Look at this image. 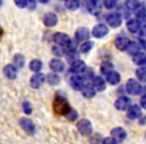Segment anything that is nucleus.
I'll use <instances>...</instances> for the list:
<instances>
[{
	"mask_svg": "<svg viewBox=\"0 0 146 144\" xmlns=\"http://www.w3.org/2000/svg\"><path fill=\"white\" fill-rule=\"evenodd\" d=\"M71 110L68 101L65 98L57 95L53 101V111L57 115H66Z\"/></svg>",
	"mask_w": 146,
	"mask_h": 144,
	"instance_id": "f257e3e1",
	"label": "nucleus"
},
{
	"mask_svg": "<svg viewBox=\"0 0 146 144\" xmlns=\"http://www.w3.org/2000/svg\"><path fill=\"white\" fill-rule=\"evenodd\" d=\"M77 130L81 135L90 136L92 134L93 128H92L91 122H90L88 119L83 118V119L79 120V121L77 122Z\"/></svg>",
	"mask_w": 146,
	"mask_h": 144,
	"instance_id": "f03ea898",
	"label": "nucleus"
},
{
	"mask_svg": "<svg viewBox=\"0 0 146 144\" xmlns=\"http://www.w3.org/2000/svg\"><path fill=\"white\" fill-rule=\"evenodd\" d=\"M126 91L131 95H138L142 91V85L139 81L133 79V78H130L126 83Z\"/></svg>",
	"mask_w": 146,
	"mask_h": 144,
	"instance_id": "7ed1b4c3",
	"label": "nucleus"
},
{
	"mask_svg": "<svg viewBox=\"0 0 146 144\" xmlns=\"http://www.w3.org/2000/svg\"><path fill=\"white\" fill-rule=\"evenodd\" d=\"M106 22L112 28H118V27L121 26L122 24V18L121 15L117 12L114 13H109V14L106 16Z\"/></svg>",
	"mask_w": 146,
	"mask_h": 144,
	"instance_id": "20e7f679",
	"label": "nucleus"
},
{
	"mask_svg": "<svg viewBox=\"0 0 146 144\" xmlns=\"http://www.w3.org/2000/svg\"><path fill=\"white\" fill-rule=\"evenodd\" d=\"M108 32H109V29L103 23H99V24L95 25L91 31L92 35L95 38H103L104 36L108 34Z\"/></svg>",
	"mask_w": 146,
	"mask_h": 144,
	"instance_id": "39448f33",
	"label": "nucleus"
},
{
	"mask_svg": "<svg viewBox=\"0 0 146 144\" xmlns=\"http://www.w3.org/2000/svg\"><path fill=\"white\" fill-rule=\"evenodd\" d=\"M85 84V78L79 74H75L70 77V85L74 90H81Z\"/></svg>",
	"mask_w": 146,
	"mask_h": 144,
	"instance_id": "423d86ee",
	"label": "nucleus"
},
{
	"mask_svg": "<svg viewBox=\"0 0 146 144\" xmlns=\"http://www.w3.org/2000/svg\"><path fill=\"white\" fill-rule=\"evenodd\" d=\"M45 82V75L40 72H37L36 74L32 76L30 78V86L34 89H38L43 85V83Z\"/></svg>",
	"mask_w": 146,
	"mask_h": 144,
	"instance_id": "0eeeda50",
	"label": "nucleus"
},
{
	"mask_svg": "<svg viewBox=\"0 0 146 144\" xmlns=\"http://www.w3.org/2000/svg\"><path fill=\"white\" fill-rule=\"evenodd\" d=\"M130 104H131V100L129 98L126 97V96H121V97L116 99L114 106H115L116 109L123 111V110H126L130 107Z\"/></svg>",
	"mask_w": 146,
	"mask_h": 144,
	"instance_id": "6e6552de",
	"label": "nucleus"
},
{
	"mask_svg": "<svg viewBox=\"0 0 146 144\" xmlns=\"http://www.w3.org/2000/svg\"><path fill=\"white\" fill-rule=\"evenodd\" d=\"M52 38H53V41H54L57 45L63 46L64 48H65V46L67 45V43L69 42V40H70V38H69L68 35L65 34V33H63V32L54 33V35H53Z\"/></svg>",
	"mask_w": 146,
	"mask_h": 144,
	"instance_id": "1a4fd4ad",
	"label": "nucleus"
},
{
	"mask_svg": "<svg viewBox=\"0 0 146 144\" xmlns=\"http://www.w3.org/2000/svg\"><path fill=\"white\" fill-rule=\"evenodd\" d=\"M111 134V137L113 138L114 140H116L117 142H122L125 140L126 136H127V133L126 131L123 129L122 127H116L113 128L110 132Z\"/></svg>",
	"mask_w": 146,
	"mask_h": 144,
	"instance_id": "9d476101",
	"label": "nucleus"
},
{
	"mask_svg": "<svg viewBox=\"0 0 146 144\" xmlns=\"http://www.w3.org/2000/svg\"><path fill=\"white\" fill-rule=\"evenodd\" d=\"M58 22L57 15L53 12H48L43 16V24L46 27H54Z\"/></svg>",
	"mask_w": 146,
	"mask_h": 144,
	"instance_id": "9b49d317",
	"label": "nucleus"
},
{
	"mask_svg": "<svg viewBox=\"0 0 146 144\" xmlns=\"http://www.w3.org/2000/svg\"><path fill=\"white\" fill-rule=\"evenodd\" d=\"M86 69V64L84 61L82 60H75L71 62L70 65V72L75 74H79L81 72H83Z\"/></svg>",
	"mask_w": 146,
	"mask_h": 144,
	"instance_id": "f8f14e48",
	"label": "nucleus"
},
{
	"mask_svg": "<svg viewBox=\"0 0 146 144\" xmlns=\"http://www.w3.org/2000/svg\"><path fill=\"white\" fill-rule=\"evenodd\" d=\"M126 27L129 30V32L133 33V34L134 33H137L140 30V28H141V21L138 18H132L127 21Z\"/></svg>",
	"mask_w": 146,
	"mask_h": 144,
	"instance_id": "ddd939ff",
	"label": "nucleus"
},
{
	"mask_svg": "<svg viewBox=\"0 0 146 144\" xmlns=\"http://www.w3.org/2000/svg\"><path fill=\"white\" fill-rule=\"evenodd\" d=\"M89 37H90V31L86 27H79L75 31V38L77 41L88 40Z\"/></svg>",
	"mask_w": 146,
	"mask_h": 144,
	"instance_id": "4468645a",
	"label": "nucleus"
},
{
	"mask_svg": "<svg viewBox=\"0 0 146 144\" xmlns=\"http://www.w3.org/2000/svg\"><path fill=\"white\" fill-rule=\"evenodd\" d=\"M19 123H20L21 127H22L27 133H29V134L34 133V130H35L34 124H33V122L31 121L29 118H21Z\"/></svg>",
	"mask_w": 146,
	"mask_h": 144,
	"instance_id": "2eb2a0df",
	"label": "nucleus"
},
{
	"mask_svg": "<svg viewBox=\"0 0 146 144\" xmlns=\"http://www.w3.org/2000/svg\"><path fill=\"white\" fill-rule=\"evenodd\" d=\"M92 85L95 88V90L99 92H102L106 89V83L105 80L101 77V76H95L92 79Z\"/></svg>",
	"mask_w": 146,
	"mask_h": 144,
	"instance_id": "dca6fc26",
	"label": "nucleus"
},
{
	"mask_svg": "<svg viewBox=\"0 0 146 144\" xmlns=\"http://www.w3.org/2000/svg\"><path fill=\"white\" fill-rule=\"evenodd\" d=\"M49 66H50V69L53 71V72H62L64 70V62L60 59L54 58L50 61L49 63Z\"/></svg>",
	"mask_w": 146,
	"mask_h": 144,
	"instance_id": "f3484780",
	"label": "nucleus"
},
{
	"mask_svg": "<svg viewBox=\"0 0 146 144\" xmlns=\"http://www.w3.org/2000/svg\"><path fill=\"white\" fill-rule=\"evenodd\" d=\"M3 72H4V75L10 80H14L17 76L16 66H14V65H12V64L6 65V66L4 67V69H3Z\"/></svg>",
	"mask_w": 146,
	"mask_h": 144,
	"instance_id": "a211bd4d",
	"label": "nucleus"
},
{
	"mask_svg": "<svg viewBox=\"0 0 146 144\" xmlns=\"http://www.w3.org/2000/svg\"><path fill=\"white\" fill-rule=\"evenodd\" d=\"M129 43H130L129 39L126 38V37H124V36L117 37V38L115 39V41H114V45H115V47L118 49V50H121V51L126 50V48H127V46H128Z\"/></svg>",
	"mask_w": 146,
	"mask_h": 144,
	"instance_id": "6ab92c4d",
	"label": "nucleus"
},
{
	"mask_svg": "<svg viewBox=\"0 0 146 144\" xmlns=\"http://www.w3.org/2000/svg\"><path fill=\"white\" fill-rule=\"evenodd\" d=\"M142 111H141V108L139 107L138 105H132L128 108V111H127V117L130 118V119L134 120V119H137L141 116Z\"/></svg>",
	"mask_w": 146,
	"mask_h": 144,
	"instance_id": "aec40b11",
	"label": "nucleus"
},
{
	"mask_svg": "<svg viewBox=\"0 0 146 144\" xmlns=\"http://www.w3.org/2000/svg\"><path fill=\"white\" fill-rule=\"evenodd\" d=\"M120 79H121L120 74L118 72H116V71L112 70L111 72L106 74V81L109 84H111V85H117L120 82Z\"/></svg>",
	"mask_w": 146,
	"mask_h": 144,
	"instance_id": "412c9836",
	"label": "nucleus"
},
{
	"mask_svg": "<svg viewBox=\"0 0 146 144\" xmlns=\"http://www.w3.org/2000/svg\"><path fill=\"white\" fill-rule=\"evenodd\" d=\"M81 92L85 98H92L95 95L96 90L93 87V85H91V84H84V86L81 89Z\"/></svg>",
	"mask_w": 146,
	"mask_h": 144,
	"instance_id": "4be33fe9",
	"label": "nucleus"
},
{
	"mask_svg": "<svg viewBox=\"0 0 146 144\" xmlns=\"http://www.w3.org/2000/svg\"><path fill=\"white\" fill-rule=\"evenodd\" d=\"M136 18H145L146 17V6L143 3L139 2L135 9L133 10Z\"/></svg>",
	"mask_w": 146,
	"mask_h": 144,
	"instance_id": "5701e85b",
	"label": "nucleus"
},
{
	"mask_svg": "<svg viewBox=\"0 0 146 144\" xmlns=\"http://www.w3.org/2000/svg\"><path fill=\"white\" fill-rule=\"evenodd\" d=\"M133 62L136 65H145L146 64V53L138 52L135 55H133Z\"/></svg>",
	"mask_w": 146,
	"mask_h": 144,
	"instance_id": "b1692460",
	"label": "nucleus"
},
{
	"mask_svg": "<svg viewBox=\"0 0 146 144\" xmlns=\"http://www.w3.org/2000/svg\"><path fill=\"white\" fill-rule=\"evenodd\" d=\"M126 51H127L128 54L133 56V55H135L136 53H138L140 51V45L137 44L136 42H131V41H130L127 48H126Z\"/></svg>",
	"mask_w": 146,
	"mask_h": 144,
	"instance_id": "393cba45",
	"label": "nucleus"
},
{
	"mask_svg": "<svg viewBox=\"0 0 146 144\" xmlns=\"http://www.w3.org/2000/svg\"><path fill=\"white\" fill-rule=\"evenodd\" d=\"M79 5H80L79 0H66L65 1V6L70 11L77 10L79 8Z\"/></svg>",
	"mask_w": 146,
	"mask_h": 144,
	"instance_id": "a878e982",
	"label": "nucleus"
},
{
	"mask_svg": "<svg viewBox=\"0 0 146 144\" xmlns=\"http://www.w3.org/2000/svg\"><path fill=\"white\" fill-rule=\"evenodd\" d=\"M112 70H113V64L111 62H109V61H104L100 65V71L105 75L107 73H109V72H111Z\"/></svg>",
	"mask_w": 146,
	"mask_h": 144,
	"instance_id": "bb28decb",
	"label": "nucleus"
},
{
	"mask_svg": "<svg viewBox=\"0 0 146 144\" xmlns=\"http://www.w3.org/2000/svg\"><path fill=\"white\" fill-rule=\"evenodd\" d=\"M29 68L33 72H39L42 68V62L39 59H33L29 64Z\"/></svg>",
	"mask_w": 146,
	"mask_h": 144,
	"instance_id": "cd10ccee",
	"label": "nucleus"
},
{
	"mask_svg": "<svg viewBox=\"0 0 146 144\" xmlns=\"http://www.w3.org/2000/svg\"><path fill=\"white\" fill-rule=\"evenodd\" d=\"M13 62L18 68H22L25 64V57L22 54H15L14 58H13Z\"/></svg>",
	"mask_w": 146,
	"mask_h": 144,
	"instance_id": "c85d7f7f",
	"label": "nucleus"
},
{
	"mask_svg": "<svg viewBox=\"0 0 146 144\" xmlns=\"http://www.w3.org/2000/svg\"><path fill=\"white\" fill-rule=\"evenodd\" d=\"M93 45H94L93 41H89V40L85 41V42L82 43L81 46H80V48H79L80 52L81 53H88L92 48H93Z\"/></svg>",
	"mask_w": 146,
	"mask_h": 144,
	"instance_id": "c756f323",
	"label": "nucleus"
},
{
	"mask_svg": "<svg viewBox=\"0 0 146 144\" xmlns=\"http://www.w3.org/2000/svg\"><path fill=\"white\" fill-rule=\"evenodd\" d=\"M47 81L50 85H57L60 83V77L56 73H50L47 76Z\"/></svg>",
	"mask_w": 146,
	"mask_h": 144,
	"instance_id": "7c9ffc66",
	"label": "nucleus"
},
{
	"mask_svg": "<svg viewBox=\"0 0 146 144\" xmlns=\"http://www.w3.org/2000/svg\"><path fill=\"white\" fill-rule=\"evenodd\" d=\"M136 77L141 82H146V67H140L136 70Z\"/></svg>",
	"mask_w": 146,
	"mask_h": 144,
	"instance_id": "2f4dec72",
	"label": "nucleus"
},
{
	"mask_svg": "<svg viewBox=\"0 0 146 144\" xmlns=\"http://www.w3.org/2000/svg\"><path fill=\"white\" fill-rule=\"evenodd\" d=\"M139 4V1L138 0H126L125 2V7L128 9V10H132L137 7V5Z\"/></svg>",
	"mask_w": 146,
	"mask_h": 144,
	"instance_id": "473e14b6",
	"label": "nucleus"
},
{
	"mask_svg": "<svg viewBox=\"0 0 146 144\" xmlns=\"http://www.w3.org/2000/svg\"><path fill=\"white\" fill-rule=\"evenodd\" d=\"M52 52H53V54L56 55V56L62 57L63 55L65 54L64 47L60 46V45H58V46H53L52 47Z\"/></svg>",
	"mask_w": 146,
	"mask_h": 144,
	"instance_id": "72a5a7b5",
	"label": "nucleus"
},
{
	"mask_svg": "<svg viewBox=\"0 0 146 144\" xmlns=\"http://www.w3.org/2000/svg\"><path fill=\"white\" fill-rule=\"evenodd\" d=\"M65 116H66V118L69 120V121H75V120L78 118V113L75 109H72V108H71V110Z\"/></svg>",
	"mask_w": 146,
	"mask_h": 144,
	"instance_id": "f704fd0d",
	"label": "nucleus"
},
{
	"mask_svg": "<svg viewBox=\"0 0 146 144\" xmlns=\"http://www.w3.org/2000/svg\"><path fill=\"white\" fill-rule=\"evenodd\" d=\"M118 0H104V6L106 9H113L116 7Z\"/></svg>",
	"mask_w": 146,
	"mask_h": 144,
	"instance_id": "c9c22d12",
	"label": "nucleus"
},
{
	"mask_svg": "<svg viewBox=\"0 0 146 144\" xmlns=\"http://www.w3.org/2000/svg\"><path fill=\"white\" fill-rule=\"evenodd\" d=\"M76 47H77V40H69V42L67 43V45L65 46V48L67 49V51H75Z\"/></svg>",
	"mask_w": 146,
	"mask_h": 144,
	"instance_id": "e433bc0d",
	"label": "nucleus"
},
{
	"mask_svg": "<svg viewBox=\"0 0 146 144\" xmlns=\"http://www.w3.org/2000/svg\"><path fill=\"white\" fill-rule=\"evenodd\" d=\"M102 137L100 134H94L93 136H91L90 138V141H91V144H101L102 143Z\"/></svg>",
	"mask_w": 146,
	"mask_h": 144,
	"instance_id": "4c0bfd02",
	"label": "nucleus"
},
{
	"mask_svg": "<svg viewBox=\"0 0 146 144\" xmlns=\"http://www.w3.org/2000/svg\"><path fill=\"white\" fill-rule=\"evenodd\" d=\"M22 107H23V111L25 112L26 114H31L32 112V106H31L30 102L29 101H24L22 104Z\"/></svg>",
	"mask_w": 146,
	"mask_h": 144,
	"instance_id": "58836bf2",
	"label": "nucleus"
},
{
	"mask_svg": "<svg viewBox=\"0 0 146 144\" xmlns=\"http://www.w3.org/2000/svg\"><path fill=\"white\" fill-rule=\"evenodd\" d=\"M13 1L18 8H25L28 3V0H13Z\"/></svg>",
	"mask_w": 146,
	"mask_h": 144,
	"instance_id": "ea45409f",
	"label": "nucleus"
},
{
	"mask_svg": "<svg viewBox=\"0 0 146 144\" xmlns=\"http://www.w3.org/2000/svg\"><path fill=\"white\" fill-rule=\"evenodd\" d=\"M101 144H117V141L114 140L112 137H107V138H105V139L102 140Z\"/></svg>",
	"mask_w": 146,
	"mask_h": 144,
	"instance_id": "a19ab883",
	"label": "nucleus"
},
{
	"mask_svg": "<svg viewBox=\"0 0 146 144\" xmlns=\"http://www.w3.org/2000/svg\"><path fill=\"white\" fill-rule=\"evenodd\" d=\"M140 36H141V38L146 39V25L140 28Z\"/></svg>",
	"mask_w": 146,
	"mask_h": 144,
	"instance_id": "79ce46f5",
	"label": "nucleus"
},
{
	"mask_svg": "<svg viewBox=\"0 0 146 144\" xmlns=\"http://www.w3.org/2000/svg\"><path fill=\"white\" fill-rule=\"evenodd\" d=\"M140 105H141L142 108L146 109V94H144L141 97V99H140Z\"/></svg>",
	"mask_w": 146,
	"mask_h": 144,
	"instance_id": "37998d69",
	"label": "nucleus"
},
{
	"mask_svg": "<svg viewBox=\"0 0 146 144\" xmlns=\"http://www.w3.org/2000/svg\"><path fill=\"white\" fill-rule=\"evenodd\" d=\"M139 40H140V44H141V47L146 50V40H145V39H143V38H140Z\"/></svg>",
	"mask_w": 146,
	"mask_h": 144,
	"instance_id": "c03bdc74",
	"label": "nucleus"
},
{
	"mask_svg": "<svg viewBox=\"0 0 146 144\" xmlns=\"http://www.w3.org/2000/svg\"><path fill=\"white\" fill-rule=\"evenodd\" d=\"M29 4V6H30L31 9H34L35 7V0H28V3H27V5Z\"/></svg>",
	"mask_w": 146,
	"mask_h": 144,
	"instance_id": "a18cd8bd",
	"label": "nucleus"
},
{
	"mask_svg": "<svg viewBox=\"0 0 146 144\" xmlns=\"http://www.w3.org/2000/svg\"><path fill=\"white\" fill-rule=\"evenodd\" d=\"M38 1L40 3H42V4H46V3L49 2V0H38Z\"/></svg>",
	"mask_w": 146,
	"mask_h": 144,
	"instance_id": "49530a36",
	"label": "nucleus"
},
{
	"mask_svg": "<svg viewBox=\"0 0 146 144\" xmlns=\"http://www.w3.org/2000/svg\"><path fill=\"white\" fill-rule=\"evenodd\" d=\"M2 35H3V29L0 27V39H1V37H2Z\"/></svg>",
	"mask_w": 146,
	"mask_h": 144,
	"instance_id": "de8ad7c7",
	"label": "nucleus"
},
{
	"mask_svg": "<svg viewBox=\"0 0 146 144\" xmlns=\"http://www.w3.org/2000/svg\"><path fill=\"white\" fill-rule=\"evenodd\" d=\"M90 1H92V2H95V3L99 2V0H90Z\"/></svg>",
	"mask_w": 146,
	"mask_h": 144,
	"instance_id": "09e8293b",
	"label": "nucleus"
},
{
	"mask_svg": "<svg viewBox=\"0 0 146 144\" xmlns=\"http://www.w3.org/2000/svg\"><path fill=\"white\" fill-rule=\"evenodd\" d=\"M2 6V0H0V7Z\"/></svg>",
	"mask_w": 146,
	"mask_h": 144,
	"instance_id": "8fccbe9b",
	"label": "nucleus"
},
{
	"mask_svg": "<svg viewBox=\"0 0 146 144\" xmlns=\"http://www.w3.org/2000/svg\"><path fill=\"white\" fill-rule=\"evenodd\" d=\"M145 138H146V133H145Z\"/></svg>",
	"mask_w": 146,
	"mask_h": 144,
	"instance_id": "3c124183",
	"label": "nucleus"
}]
</instances>
